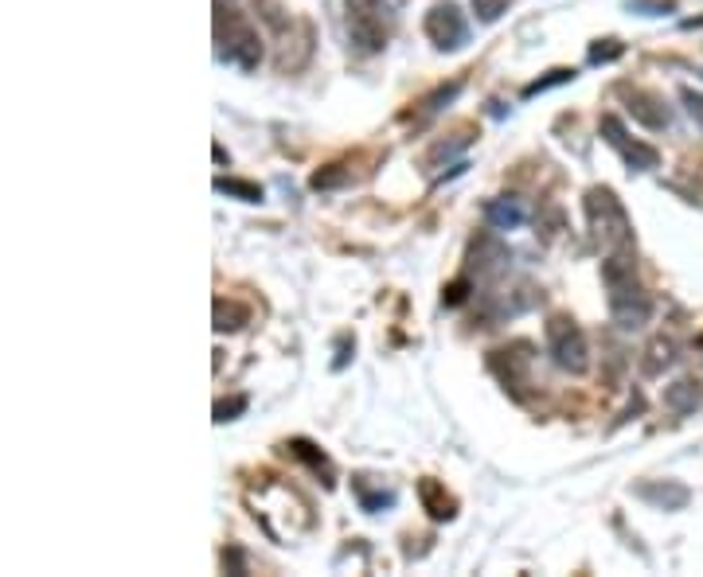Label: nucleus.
Returning a JSON list of instances; mask_svg holds the SVG:
<instances>
[{
	"instance_id": "nucleus-1",
	"label": "nucleus",
	"mask_w": 703,
	"mask_h": 577,
	"mask_svg": "<svg viewBox=\"0 0 703 577\" xmlns=\"http://www.w3.org/2000/svg\"><path fill=\"white\" fill-rule=\"evenodd\" d=\"M602 285H606V301H610V316L618 328H641V324H649L653 301H649V293L638 281L633 250H626V254H606Z\"/></svg>"
},
{
	"instance_id": "nucleus-2",
	"label": "nucleus",
	"mask_w": 703,
	"mask_h": 577,
	"mask_svg": "<svg viewBox=\"0 0 703 577\" xmlns=\"http://www.w3.org/2000/svg\"><path fill=\"white\" fill-rule=\"evenodd\" d=\"M582 211H587V223L595 242L606 254H626L633 250V223H629V211L621 207V199L610 188H590L582 196Z\"/></svg>"
},
{
	"instance_id": "nucleus-3",
	"label": "nucleus",
	"mask_w": 703,
	"mask_h": 577,
	"mask_svg": "<svg viewBox=\"0 0 703 577\" xmlns=\"http://www.w3.org/2000/svg\"><path fill=\"white\" fill-rule=\"evenodd\" d=\"M216 51L224 63H235L242 71H255L262 63V40L235 0H216Z\"/></svg>"
},
{
	"instance_id": "nucleus-4",
	"label": "nucleus",
	"mask_w": 703,
	"mask_h": 577,
	"mask_svg": "<svg viewBox=\"0 0 703 577\" xmlns=\"http://www.w3.org/2000/svg\"><path fill=\"white\" fill-rule=\"evenodd\" d=\"M348 12V40L356 43L364 55H375L391 43L395 32V12L387 0H344Z\"/></svg>"
},
{
	"instance_id": "nucleus-5",
	"label": "nucleus",
	"mask_w": 703,
	"mask_h": 577,
	"mask_svg": "<svg viewBox=\"0 0 703 577\" xmlns=\"http://www.w3.org/2000/svg\"><path fill=\"white\" fill-rule=\"evenodd\" d=\"M547 352H551V359L562 367V371H571V375L587 371V364H590L587 336H582V328L575 324V316L555 313L551 321H547Z\"/></svg>"
},
{
	"instance_id": "nucleus-6",
	"label": "nucleus",
	"mask_w": 703,
	"mask_h": 577,
	"mask_svg": "<svg viewBox=\"0 0 703 577\" xmlns=\"http://www.w3.org/2000/svg\"><path fill=\"white\" fill-rule=\"evenodd\" d=\"M598 129H602V140H606V145H610V149L618 153V157L626 160V165L633 168V172H649V168L661 165V153H657L653 145H645V140L629 137L626 125H621L613 114H606L602 122H598Z\"/></svg>"
},
{
	"instance_id": "nucleus-7",
	"label": "nucleus",
	"mask_w": 703,
	"mask_h": 577,
	"mask_svg": "<svg viewBox=\"0 0 703 577\" xmlns=\"http://www.w3.org/2000/svg\"><path fill=\"white\" fill-rule=\"evenodd\" d=\"M422 28H426V40H431L438 51H457V48H465V40H469V28H465V17L454 0L434 4V9L426 12V24Z\"/></svg>"
},
{
	"instance_id": "nucleus-8",
	"label": "nucleus",
	"mask_w": 703,
	"mask_h": 577,
	"mask_svg": "<svg viewBox=\"0 0 703 577\" xmlns=\"http://www.w3.org/2000/svg\"><path fill=\"white\" fill-rule=\"evenodd\" d=\"M618 98L626 102V114L638 125H645V129H669L672 125V109L664 106L661 94L645 91V86L618 83Z\"/></svg>"
},
{
	"instance_id": "nucleus-9",
	"label": "nucleus",
	"mask_w": 703,
	"mask_h": 577,
	"mask_svg": "<svg viewBox=\"0 0 703 577\" xmlns=\"http://www.w3.org/2000/svg\"><path fill=\"white\" fill-rule=\"evenodd\" d=\"M488 367L497 371V379L505 382V387H524V379H528V367H531V344H508L500 347V352L488 355Z\"/></svg>"
},
{
	"instance_id": "nucleus-10",
	"label": "nucleus",
	"mask_w": 703,
	"mask_h": 577,
	"mask_svg": "<svg viewBox=\"0 0 703 577\" xmlns=\"http://www.w3.org/2000/svg\"><path fill=\"white\" fill-rule=\"evenodd\" d=\"M418 500H422V507H426V515H431V520H438V523H446V520H454V515H457V500L446 492V484H442V480H434V476L418 480Z\"/></svg>"
},
{
	"instance_id": "nucleus-11",
	"label": "nucleus",
	"mask_w": 703,
	"mask_h": 577,
	"mask_svg": "<svg viewBox=\"0 0 703 577\" xmlns=\"http://www.w3.org/2000/svg\"><path fill=\"white\" fill-rule=\"evenodd\" d=\"M638 495L653 503V507H664V512H680V507H688V500H692V492H688L684 484H676V480H664V484H641Z\"/></svg>"
},
{
	"instance_id": "nucleus-12",
	"label": "nucleus",
	"mask_w": 703,
	"mask_h": 577,
	"mask_svg": "<svg viewBox=\"0 0 703 577\" xmlns=\"http://www.w3.org/2000/svg\"><path fill=\"white\" fill-rule=\"evenodd\" d=\"M286 453L293 457V461H301V464H309V469L317 472V476L324 480V487H332L337 484V469H332V461L321 453L317 445H309V441H301V438H293V441H286Z\"/></svg>"
},
{
	"instance_id": "nucleus-13",
	"label": "nucleus",
	"mask_w": 703,
	"mask_h": 577,
	"mask_svg": "<svg viewBox=\"0 0 703 577\" xmlns=\"http://www.w3.org/2000/svg\"><path fill=\"white\" fill-rule=\"evenodd\" d=\"M352 492H356L360 507H364V512H372V515L395 503V492H391V487H383V484H375V476H356V480H352Z\"/></svg>"
},
{
	"instance_id": "nucleus-14",
	"label": "nucleus",
	"mask_w": 703,
	"mask_h": 577,
	"mask_svg": "<svg viewBox=\"0 0 703 577\" xmlns=\"http://www.w3.org/2000/svg\"><path fill=\"white\" fill-rule=\"evenodd\" d=\"M485 214L497 231H513V227L524 223V207L516 203V199H493V203L485 207Z\"/></svg>"
},
{
	"instance_id": "nucleus-15",
	"label": "nucleus",
	"mask_w": 703,
	"mask_h": 577,
	"mask_svg": "<svg viewBox=\"0 0 703 577\" xmlns=\"http://www.w3.org/2000/svg\"><path fill=\"white\" fill-rule=\"evenodd\" d=\"M247 321H250L247 305H239V301H227V297L216 301V332H239Z\"/></svg>"
},
{
	"instance_id": "nucleus-16",
	"label": "nucleus",
	"mask_w": 703,
	"mask_h": 577,
	"mask_svg": "<svg viewBox=\"0 0 703 577\" xmlns=\"http://www.w3.org/2000/svg\"><path fill=\"white\" fill-rule=\"evenodd\" d=\"M695 402H700V390H695V382H672L669 395H664V406H669L672 413H692Z\"/></svg>"
},
{
	"instance_id": "nucleus-17",
	"label": "nucleus",
	"mask_w": 703,
	"mask_h": 577,
	"mask_svg": "<svg viewBox=\"0 0 703 577\" xmlns=\"http://www.w3.org/2000/svg\"><path fill=\"white\" fill-rule=\"evenodd\" d=\"M216 191H227V196H239V199H247V203H258V199H262V188H258V183H247V180H224V176L216 180Z\"/></svg>"
},
{
	"instance_id": "nucleus-18",
	"label": "nucleus",
	"mask_w": 703,
	"mask_h": 577,
	"mask_svg": "<svg viewBox=\"0 0 703 577\" xmlns=\"http://www.w3.org/2000/svg\"><path fill=\"white\" fill-rule=\"evenodd\" d=\"M508 4H513V0H473V12H477L480 24H493V20L505 17Z\"/></svg>"
},
{
	"instance_id": "nucleus-19",
	"label": "nucleus",
	"mask_w": 703,
	"mask_h": 577,
	"mask_svg": "<svg viewBox=\"0 0 703 577\" xmlns=\"http://www.w3.org/2000/svg\"><path fill=\"white\" fill-rule=\"evenodd\" d=\"M575 78V71H567V66H559V71H551L547 78H539V83H531L528 91H524V98H536V94H544V91H551V86H559V83H571Z\"/></svg>"
},
{
	"instance_id": "nucleus-20",
	"label": "nucleus",
	"mask_w": 703,
	"mask_h": 577,
	"mask_svg": "<svg viewBox=\"0 0 703 577\" xmlns=\"http://www.w3.org/2000/svg\"><path fill=\"white\" fill-rule=\"evenodd\" d=\"M626 55V48H621L618 40H598L595 48H590V63H613V59Z\"/></svg>"
},
{
	"instance_id": "nucleus-21",
	"label": "nucleus",
	"mask_w": 703,
	"mask_h": 577,
	"mask_svg": "<svg viewBox=\"0 0 703 577\" xmlns=\"http://www.w3.org/2000/svg\"><path fill=\"white\" fill-rule=\"evenodd\" d=\"M649 355H653V359H649V364H645V371H649V375H657V371H661V367H669V364H672V344H669V339H657V344L649 347Z\"/></svg>"
},
{
	"instance_id": "nucleus-22",
	"label": "nucleus",
	"mask_w": 703,
	"mask_h": 577,
	"mask_svg": "<svg viewBox=\"0 0 703 577\" xmlns=\"http://www.w3.org/2000/svg\"><path fill=\"white\" fill-rule=\"evenodd\" d=\"M680 98H684V106H688V114H692V122L703 129V94L692 91V86H680Z\"/></svg>"
},
{
	"instance_id": "nucleus-23",
	"label": "nucleus",
	"mask_w": 703,
	"mask_h": 577,
	"mask_svg": "<svg viewBox=\"0 0 703 577\" xmlns=\"http://www.w3.org/2000/svg\"><path fill=\"white\" fill-rule=\"evenodd\" d=\"M337 183H348V172H337V165L324 168V172L313 176V188H317V191H329V188H337Z\"/></svg>"
},
{
	"instance_id": "nucleus-24",
	"label": "nucleus",
	"mask_w": 703,
	"mask_h": 577,
	"mask_svg": "<svg viewBox=\"0 0 703 577\" xmlns=\"http://www.w3.org/2000/svg\"><path fill=\"white\" fill-rule=\"evenodd\" d=\"M247 410V398H231V402H219L216 406V421H235V413Z\"/></svg>"
},
{
	"instance_id": "nucleus-25",
	"label": "nucleus",
	"mask_w": 703,
	"mask_h": 577,
	"mask_svg": "<svg viewBox=\"0 0 703 577\" xmlns=\"http://www.w3.org/2000/svg\"><path fill=\"white\" fill-rule=\"evenodd\" d=\"M231 566L235 574H242V554L239 550H231V554H224V569Z\"/></svg>"
}]
</instances>
